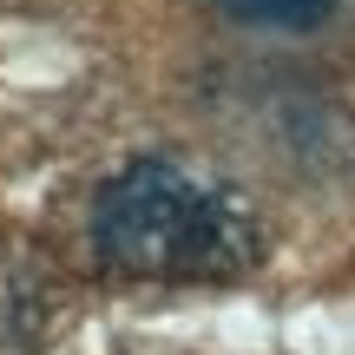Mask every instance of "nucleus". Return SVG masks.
Wrapping results in <instances>:
<instances>
[{"label": "nucleus", "instance_id": "f257e3e1", "mask_svg": "<svg viewBox=\"0 0 355 355\" xmlns=\"http://www.w3.org/2000/svg\"><path fill=\"white\" fill-rule=\"evenodd\" d=\"M86 237L99 270L132 283H230L263 257L257 211L178 158H132L112 171L92 198Z\"/></svg>", "mask_w": 355, "mask_h": 355}, {"label": "nucleus", "instance_id": "f03ea898", "mask_svg": "<svg viewBox=\"0 0 355 355\" xmlns=\"http://www.w3.org/2000/svg\"><path fill=\"white\" fill-rule=\"evenodd\" d=\"M343 0H224V13H237L243 26H316Z\"/></svg>", "mask_w": 355, "mask_h": 355}]
</instances>
